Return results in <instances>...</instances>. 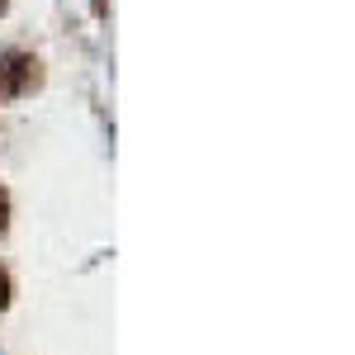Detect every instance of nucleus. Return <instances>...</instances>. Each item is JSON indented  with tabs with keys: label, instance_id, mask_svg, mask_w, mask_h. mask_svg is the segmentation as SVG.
<instances>
[{
	"label": "nucleus",
	"instance_id": "nucleus-3",
	"mask_svg": "<svg viewBox=\"0 0 355 355\" xmlns=\"http://www.w3.org/2000/svg\"><path fill=\"white\" fill-rule=\"evenodd\" d=\"M5 218H10V199H5V190H0V232H5Z\"/></svg>",
	"mask_w": 355,
	"mask_h": 355
},
{
	"label": "nucleus",
	"instance_id": "nucleus-2",
	"mask_svg": "<svg viewBox=\"0 0 355 355\" xmlns=\"http://www.w3.org/2000/svg\"><path fill=\"white\" fill-rule=\"evenodd\" d=\"M5 303H10V275L0 270V308H5Z\"/></svg>",
	"mask_w": 355,
	"mask_h": 355
},
{
	"label": "nucleus",
	"instance_id": "nucleus-1",
	"mask_svg": "<svg viewBox=\"0 0 355 355\" xmlns=\"http://www.w3.org/2000/svg\"><path fill=\"white\" fill-rule=\"evenodd\" d=\"M43 85V67L28 53H0V100H19Z\"/></svg>",
	"mask_w": 355,
	"mask_h": 355
},
{
	"label": "nucleus",
	"instance_id": "nucleus-4",
	"mask_svg": "<svg viewBox=\"0 0 355 355\" xmlns=\"http://www.w3.org/2000/svg\"><path fill=\"white\" fill-rule=\"evenodd\" d=\"M5 5H10V0H0V15H5Z\"/></svg>",
	"mask_w": 355,
	"mask_h": 355
}]
</instances>
